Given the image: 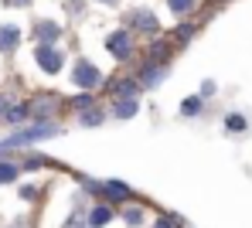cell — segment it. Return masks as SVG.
<instances>
[{"instance_id": "7a4b0ae2", "label": "cell", "mask_w": 252, "mask_h": 228, "mask_svg": "<svg viewBox=\"0 0 252 228\" xmlns=\"http://www.w3.org/2000/svg\"><path fill=\"white\" fill-rule=\"evenodd\" d=\"M34 58H38V65H41V72H48V75H55V72L62 68V61H65V55L55 45H38L34 48Z\"/></svg>"}, {"instance_id": "30bf717a", "label": "cell", "mask_w": 252, "mask_h": 228, "mask_svg": "<svg viewBox=\"0 0 252 228\" xmlns=\"http://www.w3.org/2000/svg\"><path fill=\"white\" fill-rule=\"evenodd\" d=\"M136 109H140L136 99H120V102L113 106V116H116V119H129V116H136Z\"/></svg>"}, {"instance_id": "4316f807", "label": "cell", "mask_w": 252, "mask_h": 228, "mask_svg": "<svg viewBox=\"0 0 252 228\" xmlns=\"http://www.w3.org/2000/svg\"><path fill=\"white\" fill-rule=\"evenodd\" d=\"M154 228H174V222H170V218H157V225Z\"/></svg>"}, {"instance_id": "d6986e66", "label": "cell", "mask_w": 252, "mask_h": 228, "mask_svg": "<svg viewBox=\"0 0 252 228\" xmlns=\"http://www.w3.org/2000/svg\"><path fill=\"white\" fill-rule=\"evenodd\" d=\"M102 119H106V116H102L99 109H89V113H82V119H79V123H82V126H99Z\"/></svg>"}, {"instance_id": "6da1fadb", "label": "cell", "mask_w": 252, "mask_h": 228, "mask_svg": "<svg viewBox=\"0 0 252 228\" xmlns=\"http://www.w3.org/2000/svg\"><path fill=\"white\" fill-rule=\"evenodd\" d=\"M58 133V126L55 123H38V126H28V130H21V133H14L10 140H3L0 146L3 150H14V146H21V143H34V140H48Z\"/></svg>"}, {"instance_id": "277c9868", "label": "cell", "mask_w": 252, "mask_h": 228, "mask_svg": "<svg viewBox=\"0 0 252 228\" xmlns=\"http://www.w3.org/2000/svg\"><path fill=\"white\" fill-rule=\"evenodd\" d=\"M106 48H109V55H113V58L126 61V58L133 55V38H129L126 31H113V34L106 38Z\"/></svg>"}, {"instance_id": "44dd1931", "label": "cell", "mask_w": 252, "mask_h": 228, "mask_svg": "<svg viewBox=\"0 0 252 228\" xmlns=\"http://www.w3.org/2000/svg\"><path fill=\"white\" fill-rule=\"evenodd\" d=\"M34 194H38L34 184H24V187H21V198H24V201H34Z\"/></svg>"}, {"instance_id": "d4e9b609", "label": "cell", "mask_w": 252, "mask_h": 228, "mask_svg": "<svg viewBox=\"0 0 252 228\" xmlns=\"http://www.w3.org/2000/svg\"><path fill=\"white\" fill-rule=\"evenodd\" d=\"M201 95H215V82H211V79H208V82H201Z\"/></svg>"}, {"instance_id": "603a6c76", "label": "cell", "mask_w": 252, "mask_h": 228, "mask_svg": "<svg viewBox=\"0 0 252 228\" xmlns=\"http://www.w3.org/2000/svg\"><path fill=\"white\" fill-rule=\"evenodd\" d=\"M75 106H79V109H85V106H92V95H89V92H85V95H75Z\"/></svg>"}, {"instance_id": "ba28073f", "label": "cell", "mask_w": 252, "mask_h": 228, "mask_svg": "<svg viewBox=\"0 0 252 228\" xmlns=\"http://www.w3.org/2000/svg\"><path fill=\"white\" fill-rule=\"evenodd\" d=\"M17 41H21V31H17L14 24H3V28H0V51H14Z\"/></svg>"}, {"instance_id": "9a60e30c", "label": "cell", "mask_w": 252, "mask_h": 228, "mask_svg": "<svg viewBox=\"0 0 252 228\" xmlns=\"http://www.w3.org/2000/svg\"><path fill=\"white\" fill-rule=\"evenodd\" d=\"M109 218H113V211H109V208H95V211L89 215V225H92V228H99V225H106Z\"/></svg>"}, {"instance_id": "5bb4252c", "label": "cell", "mask_w": 252, "mask_h": 228, "mask_svg": "<svg viewBox=\"0 0 252 228\" xmlns=\"http://www.w3.org/2000/svg\"><path fill=\"white\" fill-rule=\"evenodd\" d=\"M24 116H28V106H10V109H7V119H3V123L17 126V123H24Z\"/></svg>"}, {"instance_id": "5b68a950", "label": "cell", "mask_w": 252, "mask_h": 228, "mask_svg": "<svg viewBox=\"0 0 252 228\" xmlns=\"http://www.w3.org/2000/svg\"><path fill=\"white\" fill-rule=\"evenodd\" d=\"M34 38H38L41 45H55V41L62 38L58 21H38V24H34Z\"/></svg>"}, {"instance_id": "cb8c5ba5", "label": "cell", "mask_w": 252, "mask_h": 228, "mask_svg": "<svg viewBox=\"0 0 252 228\" xmlns=\"http://www.w3.org/2000/svg\"><path fill=\"white\" fill-rule=\"evenodd\" d=\"M7 109H10V102H7V95H0V123L7 119Z\"/></svg>"}, {"instance_id": "8992f818", "label": "cell", "mask_w": 252, "mask_h": 228, "mask_svg": "<svg viewBox=\"0 0 252 228\" xmlns=\"http://www.w3.org/2000/svg\"><path fill=\"white\" fill-rule=\"evenodd\" d=\"M133 28L143 31V34H157V31H160V24H157V17H154L150 10H136V14H133Z\"/></svg>"}, {"instance_id": "4fadbf2b", "label": "cell", "mask_w": 252, "mask_h": 228, "mask_svg": "<svg viewBox=\"0 0 252 228\" xmlns=\"http://www.w3.org/2000/svg\"><path fill=\"white\" fill-rule=\"evenodd\" d=\"M181 113H184V116H198V113H201V99H198V95H188V99L181 102Z\"/></svg>"}, {"instance_id": "ffe728a7", "label": "cell", "mask_w": 252, "mask_h": 228, "mask_svg": "<svg viewBox=\"0 0 252 228\" xmlns=\"http://www.w3.org/2000/svg\"><path fill=\"white\" fill-rule=\"evenodd\" d=\"M126 225H140V222H143V211H140V208H126Z\"/></svg>"}, {"instance_id": "2e32d148", "label": "cell", "mask_w": 252, "mask_h": 228, "mask_svg": "<svg viewBox=\"0 0 252 228\" xmlns=\"http://www.w3.org/2000/svg\"><path fill=\"white\" fill-rule=\"evenodd\" d=\"M17 174H21V171H17L14 164H3V160H0V184H14Z\"/></svg>"}, {"instance_id": "7c38bea8", "label": "cell", "mask_w": 252, "mask_h": 228, "mask_svg": "<svg viewBox=\"0 0 252 228\" xmlns=\"http://www.w3.org/2000/svg\"><path fill=\"white\" fill-rule=\"evenodd\" d=\"M102 191L113 194V198H129V187H126L123 181H106V184H102Z\"/></svg>"}, {"instance_id": "52a82bcc", "label": "cell", "mask_w": 252, "mask_h": 228, "mask_svg": "<svg viewBox=\"0 0 252 228\" xmlns=\"http://www.w3.org/2000/svg\"><path fill=\"white\" fill-rule=\"evenodd\" d=\"M55 106H58V99H55V95H38V99L28 106V113H31V116H41V119H48Z\"/></svg>"}, {"instance_id": "9c48e42d", "label": "cell", "mask_w": 252, "mask_h": 228, "mask_svg": "<svg viewBox=\"0 0 252 228\" xmlns=\"http://www.w3.org/2000/svg\"><path fill=\"white\" fill-rule=\"evenodd\" d=\"M164 75H167V65H157V61H154V65H150V68L143 72V79H140V86H147V89H154V86H157V82H160Z\"/></svg>"}, {"instance_id": "8fae6325", "label": "cell", "mask_w": 252, "mask_h": 228, "mask_svg": "<svg viewBox=\"0 0 252 228\" xmlns=\"http://www.w3.org/2000/svg\"><path fill=\"white\" fill-rule=\"evenodd\" d=\"M136 92H140V82H136V79L116 82V95H120V99H136Z\"/></svg>"}, {"instance_id": "e0dca14e", "label": "cell", "mask_w": 252, "mask_h": 228, "mask_svg": "<svg viewBox=\"0 0 252 228\" xmlns=\"http://www.w3.org/2000/svg\"><path fill=\"white\" fill-rule=\"evenodd\" d=\"M225 126H228L232 133H242V130H246V116H239V113H228V116H225Z\"/></svg>"}, {"instance_id": "7402d4cb", "label": "cell", "mask_w": 252, "mask_h": 228, "mask_svg": "<svg viewBox=\"0 0 252 228\" xmlns=\"http://www.w3.org/2000/svg\"><path fill=\"white\" fill-rule=\"evenodd\" d=\"M191 34H194V28H191V24H184V28H177V38H181V41H188Z\"/></svg>"}, {"instance_id": "ac0fdd59", "label": "cell", "mask_w": 252, "mask_h": 228, "mask_svg": "<svg viewBox=\"0 0 252 228\" xmlns=\"http://www.w3.org/2000/svg\"><path fill=\"white\" fill-rule=\"evenodd\" d=\"M167 7L174 10V14H181V17H184V14H191V10H194V0H167Z\"/></svg>"}, {"instance_id": "3957f363", "label": "cell", "mask_w": 252, "mask_h": 228, "mask_svg": "<svg viewBox=\"0 0 252 228\" xmlns=\"http://www.w3.org/2000/svg\"><path fill=\"white\" fill-rule=\"evenodd\" d=\"M72 79H75V86H82L85 92L95 89V86L102 82V75H99V68H95L92 61H79V65H75V72H72Z\"/></svg>"}, {"instance_id": "83f0119b", "label": "cell", "mask_w": 252, "mask_h": 228, "mask_svg": "<svg viewBox=\"0 0 252 228\" xmlns=\"http://www.w3.org/2000/svg\"><path fill=\"white\" fill-rule=\"evenodd\" d=\"M99 3H120V0H99Z\"/></svg>"}, {"instance_id": "484cf974", "label": "cell", "mask_w": 252, "mask_h": 228, "mask_svg": "<svg viewBox=\"0 0 252 228\" xmlns=\"http://www.w3.org/2000/svg\"><path fill=\"white\" fill-rule=\"evenodd\" d=\"M3 3H7V7H28L31 0H3Z\"/></svg>"}, {"instance_id": "f1b7e54d", "label": "cell", "mask_w": 252, "mask_h": 228, "mask_svg": "<svg viewBox=\"0 0 252 228\" xmlns=\"http://www.w3.org/2000/svg\"><path fill=\"white\" fill-rule=\"evenodd\" d=\"M72 7H75V14H79V0H72Z\"/></svg>"}]
</instances>
